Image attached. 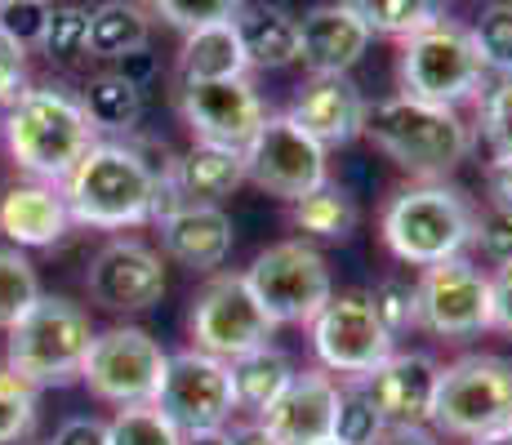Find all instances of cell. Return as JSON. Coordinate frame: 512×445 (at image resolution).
<instances>
[{"instance_id": "19", "label": "cell", "mask_w": 512, "mask_h": 445, "mask_svg": "<svg viewBox=\"0 0 512 445\" xmlns=\"http://www.w3.org/2000/svg\"><path fill=\"white\" fill-rule=\"evenodd\" d=\"M339 379L326 370L294 374L290 388L281 392L268 410L259 414V423L272 432L281 445H312L326 441L334 432V410H339Z\"/></svg>"}, {"instance_id": "46", "label": "cell", "mask_w": 512, "mask_h": 445, "mask_svg": "<svg viewBox=\"0 0 512 445\" xmlns=\"http://www.w3.org/2000/svg\"><path fill=\"white\" fill-rule=\"evenodd\" d=\"M486 196H490V210H512V156H490Z\"/></svg>"}, {"instance_id": "38", "label": "cell", "mask_w": 512, "mask_h": 445, "mask_svg": "<svg viewBox=\"0 0 512 445\" xmlns=\"http://www.w3.org/2000/svg\"><path fill=\"white\" fill-rule=\"evenodd\" d=\"M477 125H481V138L490 143V152L512 156V76H499L495 85L481 89Z\"/></svg>"}, {"instance_id": "7", "label": "cell", "mask_w": 512, "mask_h": 445, "mask_svg": "<svg viewBox=\"0 0 512 445\" xmlns=\"http://www.w3.org/2000/svg\"><path fill=\"white\" fill-rule=\"evenodd\" d=\"M512 414V361L490 352L459 356L441 370L432 419L450 437H481L490 428H504Z\"/></svg>"}, {"instance_id": "34", "label": "cell", "mask_w": 512, "mask_h": 445, "mask_svg": "<svg viewBox=\"0 0 512 445\" xmlns=\"http://www.w3.org/2000/svg\"><path fill=\"white\" fill-rule=\"evenodd\" d=\"M330 437L339 441V445H383V437H388V423H383L379 410H374V405L361 397L357 383H343Z\"/></svg>"}, {"instance_id": "30", "label": "cell", "mask_w": 512, "mask_h": 445, "mask_svg": "<svg viewBox=\"0 0 512 445\" xmlns=\"http://www.w3.org/2000/svg\"><path fill=\"white\" fill-rule=\"evenodd\" d=\"M343 5L370 27V36H392V41H406L410 32L446 18V0H343Z\"/></svg>"}, {"instance_id": "1", "label": "cell", "mask_w": 512, "mask_h": 445, "mask_svg": "<svg viewBox=\"0 0 512 445\" xmlns=\"http://www.w3.org/2000/svg\"><path fill=\"white\" fill-rule=\"evenodd\" d=\"M9 161L36 183H63L81 165V156L98 143V130L85 116L81 98L63 85H36L23 89L5 107L0 121Z\"/></svg>"}, {"instance_id": "6", "label": "cell", "mask_w": 512, "mask_h": 445, "mask_svg": "<svg viewBox=\"0 0 512 445\" xmlns=\"http://www.w3.org/2000/svg\"><path fill=\"white\" fill-rule=\"evenodd\" d=\"M401 94L423 98L437 107H464L481 98L486 89V63H481L472 32L455 18H437V23L419 27L401 41Z\"/></svg>"}, {"instance_id": "50", "label": "cell", "mask_w": 512, "mask_h": 445, "mask_svg": "<svg viewBox=\"0 0 512 445\" xmlns=\"http://www.w3.org/2000/svg\"><path fill=\"white\" fill-rule=\"evenodd\" d=\"M472 445H512V428L504 423V428H490L481 432V437H472Z\"/></svg>"}, {"instance_id": "44", "label": "cell", "mask_w": 512, "mask_h": 445, "mask_svg": "<svg viewBox=\"0 0 512 445\" xmlns=\"http://www.w3.org/2000/svg\"><path fill=\"white\" fill-rule=\"evenodd\" d=\"M45 445H107V423L90 419V414H76V419L58 423V432Z\"/></svg>"}, {"instance_id": "42", "label": "cell", "mask_w": 512, "mask_h": 445, "mask_svg": "<svg viewBox=\"0 0 512 445\" xmlns=\"http://www.w3.org/2000/svg\"><path fill=\"white\" fill-rule=\"evenodd\" d=\"M27 89V49L0 36V107H9Z\"/></svg>"}, {"instance_id": "31", "label": "cell", "mask_w": 512, "mask_h": 445, "mask_svg": "<svg viewBox=\"0 0 512 445\" xmlns=\"http://www.w3.org/2000/svg\"><path fill=\"white\" fill-rule=\"evenodd\" d=\"M468 32H472L481 63H486V72L512 76V0H490Z\"/></svg>"}, {"instance_id": "10", "label": "cell", "mask_w": 512, "mask_h": 445, "mask_svg": "<svg viewBox=\"0 0 512 445\" xmlns=\"http://www.w3.org/2000/svg\"><path fill=\"white\" fill-rule=\"evenodd\" d=\"M392 334L383 330V321L374 316V303L366 290H348V294H330V303L312 316V348H317L321 370L334 374L343 383L366 379L379 361H388L392 352Z\"/></svg>"}, {"instance_id": "52", "label": "cell", "mask_w": 512, "mask_h": 445, "mask_svg": "<svg viewBox=\"0 0 512 445\" xmlns=\"http://www.w3.org/2000/svg\"><path fill=\"white\" fill-rule=\"evenodd\" d=\"M468 5H481V0H468ZM486 5H490V0H486Z\"/></svg>"}, {"instance_id": "54", "label": "cell", "mask_w": 512, "mask_h": 445, "mask_svg": "<svg viewBox=\"0 0 512 445\" xmlns=\"http://www.w3.org/2000/svg\"><path fill=\"white\" fill-rule=\"evenodd\" d=\"M0 5H5V0H0Z\"/></svg>"}, {"instance_id": "32", "label": "cell", "mask_w": 512, "mask_h": 445, "mask_svg": "<svg viewBox=\"0 0 512 445\" xmlns=\"http://www.w3.org/2000/svg\"><path fill=\"white\" fill-rule=\"evenodd\" d=\"M41 49L54 63H81L90 54V9L85 5H49Z\"/></svg>"}, {"instance_id": "23", "label": "cell", "mask_w": 512, "mask_h": 445, "mask_svg": "<svg viewBox=\"0 0 512 445\" xmlns=\"http://www.w3.org/2000/svg\"><path fill=\"white\" fill-rule=\"evenodd\" d=\"M170 178L187 205H219L223 196H232L245 183V161L236 147L196 143L192 152L170 161Z\"/></svg>"}, {"instance_id": "2", "label": "cell", "mask_w": 512, "mask_h": 445, "mask_svg": "<svg viewBox=\"0 0 512 445\" xmlns=\"http://www.w3.org/2000/svg\"><path fill=\"white\" fill-rule=\"evenodd\" d=\"M67 214L81 227L125 232L152 223L156 165L134 143H94L72 174L58 183Z\"/></svg>"}, {"instance_id": "8", "label": "cell", "mask_w": 512, "mask_h": 445, "mask_svg": "<svg viewBox=\"0 0 512 445\" xmlns=\"http://www.w3.org/2000/svg\"><path fill=\"white\" fill-rule=\"evenodd\" d=\"M241 276L254 290L259 308L277 325H312V316L326 308L330 294H334L326 254L308 241L268 245Z\"/></svg>"}, {"instance_id": "13", "label": "cell", "mask_w": 512, "mask_h": 445, "mask_svg": "<svg viewBox=\"0 0 512 445\" xmlns=\"http://www.w3.org/2000/svg\"><path fill=\"white\" fill-rule=\"evenodd\" d=\"M152 405L183 432V437L187 432L228 428V419L236 414L228 361H219V356H210V352H196V348L170 356Z\"/></svg>"}, {"instance_id": "41", "label": "cell", "mask_w": 512, "mask_h": 445, "mask_svg": "<svg viewBox=\"0 0 512 445\" xmlns=\"http://www.w3.org/2000/svg\"><path fill=\"white\" fill-rule=\"evenodd\" d=\"M481 254L490 263H512V210H490L486 219H477V241Z\"/></svg>"}, {"instance_id": "25", "label": "cell", "mask_w": 512, "mask_h": 445, "mask_svg": "<svg viewBox=\"0 0 512 445\" xmlns=\"http://www.w3.org/2000/svg\"><path fill=\"white\" fill-rule=\"evenodd\" d=\"M183 54H179V76L183 85L196 81H236V76L250 72L245 63L241 36H236V23H210L196 27V32H183Z\"/></svg>"}, {"instance_id": "26", "label": "cell", "mask_w": 512, "mask_h": 445, "mask_svg": "<svg viewBox=\"0 0 512 445\" xmlns=\"http://www.w3.org/2000/svg\"><path fill=\"white\" fill-rule=\"evenodd\" d=\"M228 374H232V397H236V410L254 414L259 419L263 410H268L272 401L281 397L285 388H290V379L299 370L290 365V356H285L281 348H259V352H245L236 356V361H228Z\"/></svg>"}, {"instance_id": "18", "label": "cell", "mask_w": 512, "mask_h": 445, "mask_svg": "<svg viewBox=\"0 0 512 445\" xmlns=\"http://www.w3.org/2000/svg\"><path fill=\"white\" fill-rule=\"evenodd\" d=\"M366 112H370V103L352 76H312V81L299 89V98L290 103L285 116H290L312 143H321L330 152V147L357 143L361 130H366Z\"/></svg>"}, {"instance_id": "35", "label": "cell", "mask_w": 512, "mask_h": 445, "mask_svg": "<svg viewBox=\"0 0 512 445\" xmlns=\"http://www.w3.org/2000/svg\"><path fill=\"white\" fill-rule=\"evenodd\" d=\"M36 299H41V281H36V267L27 263V254L0 250V330H9Z\"/></svg>"}, {"instance_id": "4", "label": "cell", "mask_w": 512, "mask_h": 445, "mask_svg": "<svg viewBox=\"0 0 512 445\" xmlns=\"http://www.w3.org/2000/svg\"><path fill=\"white\" fill-rule=\"evenodd\" d=\"M379 232L397 263L432 267L459 259L477 241V210L459 187L419 183L392 196L379 219Z\"/></svg>"}, {"instance_id": "47", "label": "cell", "mask_w": 512, "mask_h": 445, "mask_svg": "<svg viewBox=\"0 0 512 445\" xmlns=\"http://www.w3.org/2000/svg\"><path fill=\"white\" fill-rule=\"evenodd\" d=\"M228 441H232V445H281V441L272 437L268 428H263L259 419H250V423H236V428L228 432Z\"/></svg>"}, {"instance_id": "53", "label": "cell", "mask_w": 512, "mask_h": 445, "mask_svg": "<svg viewBox=\"0 0 512 445\" xmlns=\"http://www.w3.org/2000/svg\"><path fill=\"white\" fill-rule=\"evenodd\" d=\"M508 428H512V414H508Z\"/></svg>"}, {"instance_id": "39", "label": "cell", "mask_w": 512, "mask_h": 445, "mask_svg": "<svg viewBox=\"0 0 512 445\" xmlns=\"http://www.w3.org/2000/svg\"><path fill=\"white\" fill-rule=\"evenodd\" d=\"M147 5L170 27H179V32H196V27H210V23H232L245 0H147Z\"/></svg>"}, {"instance_id": "45", "label": "cell", "mask_w": 512, "mask_h": 445, "mask_svg": "<svg viewBox=\"0 0 512 445\" xmlns=\"http://www.w3.org/2000/svg\"><path fill=\"white\" fill-rule=\"evenodd\" d=\"M156 72H161V67H156V54L152 49H130V54H121L116 58V76H121V81H130L134 89H147L156 81Z\"/></svg>"}, {"instance_id": "36", "label": "cell", "mask_w": 512, "mask_h": 445, "mask_svg": "<svg viewBox=\"0 0 512 445\" xmlns=\"http://www.w3.org/2000/svg\"><path fill=\"white\" fill-rule=\"evenodd\" d=\"M36 428V388L0 365V445L27 441Z\"/></svg>"}, {"instance_id": "12", "label": "cell", "mask_w": 512, "mask_h": 445, "mask_svg": "<svg viewBox=\"0 0 512 445\" xmlns=\"http://www.w3.org/2000/svg\"><path fill=\"white\" fill-rule=\"evenodd\" d=\"M241 161H245V178L263 192L281 196V201H299V196L317 192L321 183L330 178V161H326V147L312 143L290 116H272L254 130V138L241 147Z\"/></svg>"}, {"instance_id": "28", "label": "cell", "mask_w": 512, "mask_h": 445, "mask_svg": "<svg viewBox=\"0 0 512 445\" xmlns=\"http://www.w3.org/2000/svg\"><path fill=\"white\" fill-rule=\"evenodd\" d=\"M294 223H299V232L317 236V241H348L352 227H357V201H352L348 187L326 178L317 192L294 201Z\"/></svg>"}, {"instance_id": "15", "label": "cell", "mask_w": 512, "mask_h": 445, "mask_svg": "<svg viewBox=\"0 0 512 445\" xmlns=\"http://www.w3.org/2000/svg\"><path fill=\"white\" fill-rule=\"evenodd\" d=\"M85 290L107 312H147L165 299V263L152 245L134 236H116L94 254L85 272Z\"/></svg>"}, {"instance_id": "37", "label": "cell", "mask_w": 512, "mask_h": 445, "mask_svg": "<svg viewBox=\"0 0 512 445\" xmlns=\"http://www.w3.org/2000/svg\"><path fill=\"white\" fill-rule=\"evenodd\" d=\"M370 303H374V316L383 321V330H388L392 339H401L406 330L419 325V290H415V281H406V276H383V281L370 290Z\"/></svg>"}, {"instance_id": "17", "label": "cell", "mask_w": 512, "mask_h": 445, "mask_svg": "<svg viewBox=\"0 0 512 445\" xmlns=\"http://www.w3.org/2000/svg\"><path fill=\"white\" fill-rule=\"evenodd\" d=\"M441 365L423 352H392L379 361L366 379H357L361 397H366L388 428H423L432 419V401H437Z\"/></svg>"}, {"instance_id": "40", "label": "cell", "mask_w": 512, "mask_h": 445, "mask_svg": "<svg viewBox=\"0 0 512 445\" xmlns=\"http://www.w3.org/2000/svg\"><path fill=\"white\" fill-rule=\"evenodd\" d=\"M45 18H49L45 0H5L0 5V36L14 41L18 49H36L45 36Z\"/></svg>"}, {"instance_id": "14", "label": "cell", "mask_w": 512, "mask_h": 445, "mask_svg": "<svg viewBox=\"0 0 512 445\" xmlns=\"http://www.w3.org/2000/svg\"><path fill=\"white\" fill-rule=\"evenodd\" d=\"M419 325L441 339H468L490 330V276L472 259H446L419 276Z\"/></svg>"}, {"instance_id": "48", "label": "cell", "mask_w": 512, "mask_h": 445, "mask_svg": "<svg viewBox=\"0 0 512 445\" xmlns=\"http://www.w3.org/2000/svg\"><path fill=\"white\" fill-rule=\"evenodd\" d=\"M383 445H441V441L428 428H388Z\"/></svg>"}, {"instance_id": "33", "label": "cell", "mask_w": 512, "mask_h": 445, "mask_svg": "<svg viewBox=\"0 0 512 445\" xmlns=\"http://www.w3.org/2000/svg\"><path fill=\"white\" fill-rule=\"evenodd\" d=\"M107 445H183V432L156 405H121L107 423Z\"/></svg>"}, {"instance_id": "22", "label": "cell", "mask_w": 512, "mask_h": 445, "mask_svg": "<svg viewBox=\"0 0 512 445\" xmlns=\"http://www.w3.org/2000/svg\"><path fill=\"white\" fill-rule=\"evenodd\" d=\"M156 227H161L165 254L192 272H214L232 254V219L219 205H183Z\"/></svg>"}, {"instance_id": "3", "label": "cell", "mask_w": 512, "mask_h": 445, "mask_svg": "<svg viewBox=\"0 0 512 445\" xmlns=\"http://www.w3.org/2000/svg\"><path fill=\"white\" fill-rule=\"evenodd\" d=\"M361 134L392 165L419 174L423 183H437L441 174H450L472 152V130L455 107L423 103V98H410V94L379 98L366 112V130Z\"/></svg>"}, {"instance_id": "5", "label": "cell", "mask_w": 512, "mask_h": 445, "mask_svg": "<svg viewBox=\"0 0 512 445\" xmlns=\"http://www.w3.org/2000/svg\"><path fill=\"white\" fill-rule=\"evenodd\" d=\"M94 343L90 312L63 294H41L14 325H9L5 365L32 388H63L81 379L85 352Z\"/></svg>"}, {"instance_id": "11", "label": "cell", "mask_w": 512, "mask_h": 445, "mask_svg": "<svg viewBox=\"0 0 512 445\" xmlns=\"http://www.w3.org/2000/svg\"><path fill=\"white\" fill-rule=\"evenodd\" d=\"M165 361L161 343L152 339L139 325H112V330L94 334L90 352H85L81 379L90 383V392L98 401L121 405H152L156 388L165 379Z\"/></svg>"}, {"instance_id": "43", "label": "cell", "mask_w": 512, "mask_h": 445, "mask_svg": "<svg viewBox=\"0 0 512 445\" xmlns=\"http://www.w3.org/2000/svg\"><path fill=\"white\" fill-rule=\"evenodd\" d=\"M490 330L512 334V263H499L490 276Z\"/></svg>"}, {"instance_id": "51", "label": "cell", "mask_w": 512, "mask_h": 445, "mask_svg": "<svg viewBox=\"0 0 512 445\" xmlns=\"http://www.w3.org/2000/svg\"><path fill=\"white\" fill-rule=\"evenodd\" d=\"M312 445H339V441H334V437H326V441H312Z\"/></svg>"}, {"instance_id": "21", "label": "cell", "mask_w": 512, "mask_h": 445, "mask_svg": "<svg viewBox=\"0 0 512 445\" xmlns=\"http://www.w3.org/2000/svg\"><path fill=\"white\" fill-rule=\"evenodd\" d=\"M72 227L67 201L54 183H14L0 192V236H5L14 250H45L58 245Z\"/></svg>"}, {"instance_id": "9", "label": "cell", "mask_w": 512, "mask_h": 445, "mask_svg": "<svg viewBox=\"0 0 512 445\" xmlns=\"http://www.w3.org/2000/svg\"><path fill=\"white\" fill-rule=\"evenodd\" d=\"M196 352H210L219 361H236L245 352H259L272 343L277 321L259 308L254 290L245 285L241 272H219L196 290L192 312H187Z\"/></svg>"}, {"instance_id": "29", "label": "cell", "mask_w": 512, "mask_h": 445, "mask_svg": "<svg viewBox=\"0 0 512 445\" xmlns=\"http://www.w3.org/2000/svg\"><path fill=\"white\" fill-rule=\"evenodd\" d=\"M81 107L90 116L94 130H107V134H130L143 116V89H134L130 81H121L116 72H103L85 85L81 94Z\"/></svg>"}, {"instance_id": "24", "label": "cell", "mask_w": 512, "mask_h": 445, "mask_svg": "<svg viewBox=\"0 0 512 445\" xmlns=\"http://www.w3.org/2000/svg\"><path fill=\"white\" fill-rule=\"evenodd\" d=\"M236 36H241L245 63L250 67H268V72H281V67L299 63V18L281 5H241V14L232 18Z\"/></svg>"}, {"instance_id": "49", "label": "cell", "mask_w": 512, "mask_h": 445, "mask_svg": "<svg viewBox=\"0 0 512 445\" xmlns=\"http://www.w3.org/2000/svg\"><path fill=\"white\" fill-rule=\"evenodd\" d=\"M183 445H232V441H228V428H214V432H187Z\"/></svg>"}, {"instance_id": "20", "label": "cell", "mask_w": 512, "mask_h": 445, "mask_svg": "<svg viewBox=\"0 0 512 445\" xmlns=\"http://www.w3.org/2000/svg\"><path fill=\"white\" fill-rule=\"evenodd\" d=\"M370 49V27L343 0L317 5L299 18V63L312 76H348Z\"/></svg>"}, {"instance_id": "16", "label": "cell", "mask_w": 512, "mask_h": 445, "mask_svg": "<svg viewBox=\"0 0 512 445\" xmlns=\"http://www.w3.org/2000/svg\"><path fill=\"white\" fill-rule=\"evenodd\" d=\"M179 112H183L187 130L196 134V143H219V147H236V152L268 121V103H263L259 89L245 81V76H236V81L183 85Z\"/></svg>"}, {"instance_id": "27", "label": "cell", "mask_w": 512, "mask_h": 445, "mask_svg": "<svg viewBox=\"0 0 512 445\" xmlns=\"http://www.w3.org/2000/svg\"><path fill=\"white\" fill-rule=\"evenodd\" d=\"M147 36H152V18L134 0H103L90 9V58L116 63L130 49H143Z\"/></svg>"}]
</instances>
